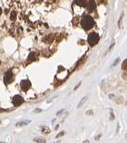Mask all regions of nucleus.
Here are the masks:
<instances>
[{"instance_id": "nucleus-1", "label": "nucleus", "mask_w": 127, "mask_h": 143, "mask_svg": "<svg viewBox=\"0 0 127 143\" xmlns=\"http://www.w3.org/2000/svg\"><path fill=\"white\" fill-rule=\"evenodd\" d=\"M94 25V19L90 15H84L81 19V26L85 30H89Z\"/></svg>"}, {"instance_id": "nucleus-2", "label": "nucleus", "mask_w": 127, "mask_h": 143, "mask_svg": "<svg viewBox=\"0 0 127 143\" xmlns=\"http://www.w3.org/2000/svg\"><path fill=\"white\" fill-rule=\"evenodd\" d=\"M87 41H88V43L90 44L91 46H95V44H97V42L99 41V35H98V33H96V32H91L90 34L88 35Z\"/></svg>"}, {"instance_id": "nucleus-3", "label": "nucleus", "mask_w": 127, "mask_h": 143, "mask_svg": "<svg viewBox=\"0 0 127 143\" xmlns=\"http://www.w3.org/2000/svg\"><path fill=\"white\" fill-rule=\"evenodd\" d=\"M13 73H12V71L9 70V71H7L5 75H4V84L5 85H9L11 84V83L13 82Z\"/></svg>"}, {"instance_id": "nucleus-4", "label": "nucleus", "mask_w": 127, "mask_h": 143, "mask_svg": "<svg viewBox=\"0 0 127 143\" xmlns=\"http://www.w3.org/2000/svg\"><path fill=\"white\" fill-rule=\"evenodd\" d=\"M31 87V83L29 80H23V81H21L20 83V88L22 91H24V92H27L29 89H30Z\"/></svg>"}, {"instance_id": "nucleus-5", "label": "nucleus", "mask_w": 127, "mask_h": 143, "mask_svg": "<svg viewBox=\"0 0 127 143\" xmlns=\"http://www.w3.org/2000/svg\"><path fill=\"white\" fill-rule=\"evenodd\" d=\"M23 102H24V99L20 95H15L12 98V103H13L14 106H19V105H21Z\"/></svg>"}, {"instance_id": "nucleus-6", "label": "nucleus", "mask_w": 127, "mask_h": 143, "mask_svg": "<svg viewBox=\"0 0 127 143\" xmlns=\"http://www.w3.org/2000/svg\"><path fill=\"white\" fill-rule=\"evenodd\" d=\"M96 8V2L93 1V0H91V1H89L87 3V10L90 11V12H92V11H94V9Z\"/></svg>"}, {"instance_id": "nucleus-7", "label": "nucleus", "mask_w": 127, "mask_h": 143, "mask_svg": "<svg viewBox=\"0 0 127 143\" xmlns=\"http://www.w3.org/2000/svg\"><path fill=\"white\" fill-rule=\"evenodd\" d=\"M36 59H37V54H36V52H34V51L30 52V54H29V55H28L27 62H28V63H32V62L36 61Z\"/></svg>"}, {"instance_id": "nucleus-8", "label": "nucleus", "mask_w": 127, "mask_h": 143, "mask_svg": "<svg viewBox=\"0 0 127 143\" xmlns=\"http://www.w3.org/2000/svg\"><path fill=\"white\" fill-rule=\"evenodd\" d=\"M75 3L77 5H79L81 7H85V6H87V2H86V0H75Z\"/></svg>"}, {"instance_id": "nucleus-9", "label": "nucleus", "mask_w": 127, "mask_h": 143, "mask_svg": "<svg viewBox=\"0 0 127 143\" xmlns=\"http://www.w3.org/2000/svg\"><path fill=\"white\" fill-rule=\"evenodd\" d=\"M31 121L30 120H25V121H21V122H18L16 124V126L17 127H20V126H24V125H27V124H29Z\"/></svg>"}, {"instance_id": "nucleus-10", "label": "nucleus", "mask_w": 127, "mask_h": 143, "mask_svg": "<svg viewBox=\"0 0 127 143\" xmlns=\"http://www.w3.org/2000/svg\"><path fill=\"white\" fill-rule=\"evenodd\" d=\"M122 67L123 71H127V59L123 61V63H122V67Z\"/></svg>"}, {"instance_id": "nucleus-11", "label": "nucleus", "mask_w": 127, "mask_h": 143, "mask_svg": "<svg viewBox=\"0 0 127 143\" xmlns=\"http://www.w3.org/2000/svg\"><path fill=\"white\" fill-rule=\"evenodd\" d=\"M34 141L37 143H45V139L44 138H34Z\"/></svg>"}, {"instance_id": "nucleus-12", "label": "nucleus", "mask_w": 127, "mask_h": 143, "mask_svg": "<svg viewBox=\"0 0 127 143\" xmlns=\"http://www.w3.org/2000/svg\"><path fill=\"white\" fill-rule=\"evenodd\" d=\"M86 100H87V98H86V97H84L83 99H82V100L80 101V103L78 104V106H77V107H78V108H80V107L82 106V105H83V104H84L85 102H86Z\"/></svg>"}, {"instance_id": "nucleus-13", "label": "nucleus", "mask_w": 127, "mask_h": 143, "mask_svg": "<svg viewBox=\"0 0 127 143\" xmlns=\"http://www.w3.org/2000/svg\"><path fill=\"white\" fill-rule=\"evenodd\" d=\"M10 19L12 20V21H14L16 19V12L15 11H12V12H11V17H10Z\"/></svg>"}, {"instance_id": "nucleus-14", "label": "nucleus", "mask_w": 127, "mask_h": 143, "mask_svg": "<svg viewBox=\"0 0 127 143\" xmlns=\"http://www.w3.org/2000/svg\"><path fill=\"white\" fill-rule=\"evenodd\" d=\"M49 132H50V130H49V128H48V127H42V133L48 134Z\"/></svg>"}, {"instance_id": "nucleus-15", "label": "nucleus", "mask_w": 127, "mask_h": 143, "mask_svg": "<svg viewBox=\"0 0 127 143\" xmlns=\"http://www.w3.org/2000/svg\"><path fill=\"white\" fill-rule=\"evenodd\" d=\"M122 17H123V13L120 15V18H119V20H118V26H119V27L121 26V20H122Z\"/></svg>"}, {"instance_id": "nucleus-16", "label": "nucleus", "mask_w": 127, "mask_h": 143, "mask_svg": "<svg viewBox=\"0 0 127 143\" xmlns=\"http://www.w3.org/2000/svg\"><path fill=\"white\" fill-rule=\"evenodd\" d=\"M62 135H64V132H60L59 134H57V136H56V138H59V137H61Z\"/></svg>"}, {"instance_id": "nucleus-17", "label": "nucleus", "mask_w": 127, "mask_h": 143, "mask_svg": "<svg viewBox=\"0 0 127 143\" xmlns=\"http://www.w3.org/2000/svg\"><path fill=\"white\" fill-rule=\"evenodd\" d=\"M63 111H64V110H61V111H59V112H57V116H60V115H61V113H62Z\"/></svg>"}, {"instance_id": "nucleus-18", "label": "nucleus", "mask_w": 127, "mask_h": 143, "mask_svg": "<svg viewBox=\"0 0 127 143\" xmlns=\"http://www.w3.org/2000/svg\"><path fill=\"white\" fill-rule=\"evenodd\" d=\"M123 78H124V79H127V72H126V73H124V75H123Z\"/></svg>"}, {"instance_id": "nucleus-19", "label": "nucleus", "mask_w": 127, "mask_h": 143, "mask_svg": "<svg viewBox=\"0 0 127 143\" xmlns=\"http://www.w3.org/2000/svg\"><path fill=\"white\" fill-rule=\"evenodd\" d=\"M92 113H93V111H88L87 114H88V115H92Z\"/></svg>"}, {"instance_id": "nucleus-20", "label": "nucleus", "mask_w": 127, "mask_h": 143, "mask_svg": "<svg viewBox=\"0 0 127 143\" xmlns=\"http://www.w3.org/2000/svg\"><path fill=\"white\" fill-rule=\"evenodd\" d=\"M34 112H41V110H40V109H35V110H34Z\"/></svg>"}, {"instance_id": "nucleus-21", "label": "nucleus", "mask_w": 127, "mask_h": 143, "mask_svg": "<svg viewBox=\"0 0 127 143\" xmlns=\"http://www.w3.org/2000/svg\"><path fill=\"white\" fill-rule=\"evenodd\" d=\"M83 143H89V140H86V141H84Z\"/></svg>"}, {"instance_id": "nucleus-22", "label": "nucleus", "mask_w": 127, "mask_h": 143, "mask_svg": "<svg viewBox=\"0 0 127 143\" xmlns=\"http://www.w3.org/2000/svg\"><path fill=\"white\" fill-rule=\"evenodd\" d=\"M1 13H2V9H1V8H0V14H1Z\"/></svg>"}, {"instance_id": "nucleus-23", "label": "nucleus", "mask_w": 127, "mask_h": 143, "mask_svg": "<svg viewBox=\"0 0 127 143\" xmlns=\"http://www.w3.org/2000/svg\"><path fill=\"white\" fill-rule=\"evenodd\" d=\"M0 143H3V142H0Z\"/></svg>"}, {"instance_id": "nucleus-24", "label": "nucleus", "mask_w": 127, "mask_h": 143, "mask_svg": "<svg viewBox=\"0 0 127 143\" xmlns=\"http://www.w3.org/2000/svg\"><path fill=\"white\" fill-rule=\"evenodd\" d=\"M0 63H1V62H0Z\"/></svg>"}]
</instances>
